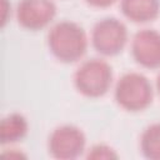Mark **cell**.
<instances>
[{
    "mask_svg": "<svg viewBox=\"0 0 160 160\" xmlns=\"http://www.w3.org/2000/svg\"><path fill=\"white\" fill-rule=\"evenodd\" d=\"M121 10L126 18L136 22L155 19L160 11L159 0H121Z\"/></svg>",
    "mask_w": 160,
    "mask_h": 160,
    "instance_id": "obj_8",
    "label": "cell"
},
{
    "mask_svg": "<svg viewBox=\"0 0 160 160\" xmlns=\"http://www.w3.org/2000/svg\"><path fill=\"white\" fill-rule=\"evenodd\" d=\"M89 4H91V5H94V6H100V8H102V6H109V5H111L115 0H86Z\"/></svg>",
    "mask_w": 160,
    "mask_h": 160,
    "instance_id": "obj_12",
    "label": "cell"
},
{
    "mask_svg": "<svg viewBox=\"0 0 160 160\" xmlns=\"http://www.w3.org/2000/svg\"><path fill=\"white\" fill-rule=\"evenodd\" d=\"M89 158H92V159H111V158H116V154L112 151V149L105 146V145H98V146H94L91 149V151L89 152L88 155Z\"/></svg>",
    "mask_w": 160,
    "mask_h": 160,
    "instance_id": "obj_11",
    "label": "cell"
},
{
    "mask_svg": "<svg viewBox=\"0 0 160 160\" xmlns=\"http://www.w3.org/2000/svg\"><path fill=\"white\" fill-rule=\"evenodd\" d=\"M91 39L99 52L104 55H115L124 48L128 39V31L120 20L106 18L96 22L92 29Z\"/></svg>",
    "mask_w": 160,
    "mask_h": 160,
    "instance_id": "obj_4",
    "label": "cell"
},
{
    "mask_svg": "<svg viewBox=\"0 0 160 160\" xmlns=\"http://www.w3.org/2000/svg\"><path fill=\"white\" fill-rule=\"evenodd\" d=\"M28 131V122L20 114H11L6 116L0 125V139L2 144L14 142L24 138Z\"/></svg>",
    "mask_w": 160,
    "mask_h": 160,
    "instance_id": "obj_9",
    "label": "cell"
},
{
    "mask_svg": "<svg viewBox=\"0 0 160 160\" xmlns=\"http://www.w3.org/2000/svg\"><path fill=\"white\" fill-rule=\"evenodd\" d=\"M55 4L51 0H21L16 15L19 22L30 30L46 26L55 15Z\"/></svg>",
    "mask_w": 160,
    "mask_h": 160,
    "instance_id": "obj_6",
    "label": "cell"
},
{
    "mask_svg": "<svg viewBox=\"0 0 160 160\" xmlns=\"http://www.w3.org/2000/svg\"><path fill=\"white\" fill-rule=\"evenodd\" d=\"M115 99L119 105L126 110H142L151 102V84L142 74L128 72L122 75L116 84Z\"/></svg>",
    "mask_w": 160,
    "mask_h": 160,
    "instance_id": "obj_2",
    "label": "cell"
},
{
    "mask_svg": "<svg viewBox=\"0 0 160 160\" xmlns=\"http://www.w3.org/2000/svg\"><path fill=\"white\" fill-rule=\"evenodd\" d=\"M158 89H159V92H160V75L158 76Z\"/></svg>",
    "mask_w": 160,
    "mask_h": 160,
    "instance_id": "obj_13",
    "label": "cell"
},
{
    "mask_svg": "<svg viewBox=\"0 0 160 160\" xmlns=\"http://www.w3.org/2000/svg\"><path fill=\"white\" fill-rule=\"evenodd\" d=\"M112 79L110 65L100 59L84 61L75 72V85L78 90L86 96L104 95Z\"/></svg>",
    "mask_w": 160,
    "mask_h": 160,
    "instance_id": "obj_3",
    "label": "cell"
},
{
    "mask_svg": "<svg viewBox=\"0 0 160 160\" xmlns=\"http://www.w3.org/2000/svg\"><path fill=\"white\" fill-rule=\"evenodd\" d=\"M141 150L146 158L160 160V124H154L142 132Z\"/></svg>",
    "mask_w": 160,
    "mask_h": 160,
    "instance_id": "obj_10",
    "label": "cell"
},
{
    "mask_svg": "<svg viewBox=\"0 0 160 160\" xmlns=\"http://www.w3.org/2000/svg\"><path fill=\"white\" fill-rule=\"evenodd\" d=\"M132 55L145 68L160 66V32L152 29H144L132 39Z\"/></svg>",
    "mask_w": 160,
    "mask_h": 160,
    "instance_id": "obj_7",
    "label": "cell"
},
{
    "mask_svg": "<svg viewBox=\"0 0 160 160\" xmlns=\"http://www.w3.org/2000/svg\"><path fill=\"white\" fill-rule=\"evenodd\" d=\"M49 48L61 61H75L80 59L88 45L86 35L81 26L71 21H60L49 32Z\"/></svg>",
    "mask_w": 160,
    "mask_h": 160,
    "instance_id": "obj_1",
    "label": "cell"
},
{
    "mask_svg": "<svg viewBox=\"0 0 160 160\" xmlns=\"http://www.w3.org/2000/svg\"><path fill=\"white\" fill-rule=\"evenodd\" d=\"M85 146L82 131L71 125H64L52 131L49 138V151L58 159H74Z\"/></svg>",
    "mask_w": 160,
    "mask_h": 160,
    "instance_id": "obj_5",
    "label": "cell"
}]
</instances>
